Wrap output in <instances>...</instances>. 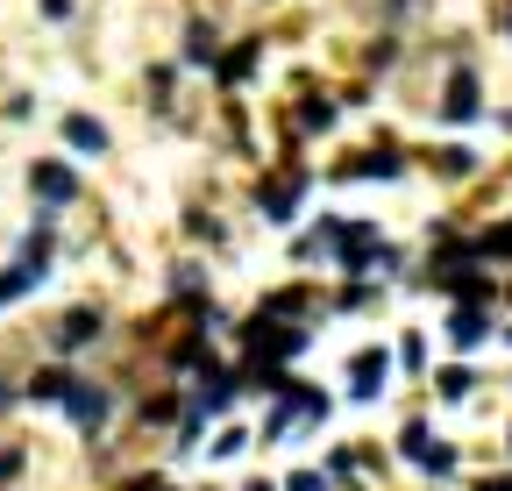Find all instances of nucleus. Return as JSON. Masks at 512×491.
<instances>
[{
	"instance_id": "nucleus-1",
	"label": "nucleus",
	"mask_w": 512,
	"mask_h": 491,
	"mask_svg": "<svg viewBox=\"0 0 512 491\" xmlns=\"http://www.w3.org/2000/svg\"><path fill=\"white\" fill-rule=\"evenodd\" d=\"M29 193H36V200L57 214V207H72V200H79V178L64 171V164H50V157H43V164L29 171Z\"/></svg>"
},
{
	"instance_id": "nucleus-2",
	"label": "nucleus",
	"mask_w": 512,
	"mask_h": 491,
	"mask_svg": "<svg viewBox=\"0 0 512 491\" xmlns=\"http://www.w3.org/2000/svg\"><path fill=\"white\" fill-rule=\"evenodd\" d=\"M64 413H72L86 435H100V420H107V385H86V378H72V392H64Z\"/></svg>"
},
{
	"instance_id": "nucleus-3",
	"label": "nucleus",
	"mask_w": 512,
	"mask_h": 491,
	"mask_svg": "<svg viewBox=\"0 0 512 491\" xmlns=\"http://www.w3.org/2000/svg\"><path fill=\"white\" fill-rule=\"evenodd\" d=\"M86 342H100V314H93V306H72V314L50 328V349L72 356V349H86Z\"/></svg>"
},
{
	"instance_id": "nucleus-4",
	"label": "nucleus",
	"mask_w": 512,
	"mask_h": 491,
	"mask_svg": "<svg viewBox=\"0 0 512 491\" xmlns=\"http://www.w3.org/2000/svg\"><path fill=\"white\" fill-rule=\"evenodd\" d=\"M441 114H448V121H477V114H484V86H477V72H456V79H448Z\"/></svg>"
},
{
	"instance_id": "nucleus-5",
	"label": "nucleus",
	"mask_w": 512,
	"mask_h": 491,
	"mask_svg": "<svg viewBox=\"0 0 512 491\" xmlns=\"http://www.w3.org/2000/svg\"><path fill=\"white\" fill-rule=\"evenodd\" d=\"M384 378H392V356H384V349H363V356L349 363V392H356V399H377Z\"/></svg>"
},
{
	"instance_id": "nucleus-6",
	"label": "nucleus",
	"mask_w": 512,
	"mask_h": 491,
	"mask_svg": "<svg viewBox=\"0 0 512 491\" xmlns=\"http://www.w3.org/2000/svg\"><path fill=\"white\" fill-rule=\"evenodd\" d=\"M484 335H491V314H484L477 299H463L456 314H448V342H456V349H477Z\"/></svg>"
},
{
	"instance_id": "nucleus-7",
	"label": "nucleus",
	"mask_w": 512,
	"mask_h": 491,
	"mask_svg": "<svg viewBox=\"0 0 512 491\" xmlns=\"http://www.w3.org/2000/svg\"><path fill=\"white\" fill-rule=\"evenodd\" d=\"M299 193H306V171H292L285 186H264V193H256V207H264V221H292Z\"/></svg>"
},
{
	"instance_id": "nucleus-8",
	"label": "nucleus",
	"mask_w": 512,
	"mask_h": 491,
	"mask_svg": "<svg viewBox=\"0 0 512 491\" xmlns=\"http://www.w3.org/2000/svg\"><path fill=\"white\" fill-rule=\"evenodd\" d=\"M64 143L86 150V157H100V150H107V129H100L93 114H64Z\"/></svg>"
},
{
	"instance_id": "nucleus-9",
	"label": "nucleus",
	"mask_w": 512,
	"mask_h": 491,
	"mask_svg": "<svg viewBox=\"0 0 512 491\" xmlns=\"http://www.w3.org/2000/svg\"><path fill=\"white\" fill-rule=\"evenodd\" d=\"M349 178H399V157H392V150H370V157L349 164Z\"/></svg>"
},
{
	"instance_id": "nucleus-10",
	"label": "nucleus",
	"mask_w": 512,
	"mask_h": 491,
	"mask_svg": "<svg viewBox=\"0 0 512 491\" xmlns=\"http://www.w3.org/2000/svg\"><path fill=\"white\" fill-rule=\"evenodd\" d=\"M72 392V371H43L36 385H29V399H64Z\"/></svg>"
},
{
	"instance_id": "nucleus-11",
	"label": "nucleus",
	"mask_w": 512,
	"mask_h": 491,
	"mask_svg": "<svg viewBox=\"0 0 512 491\" xmlns=\"http://www.w3.org/2000/svg\"><path fill=\"white\" fill-rule=\"evenodd\" d=\"M434 385H441V399H470V385H477V378H470V371H463V363H456V371H441Z\"/></svg>"
},
{
	"instance_id": "nucleus-12",
	"label": "nucleus",
	"mask_w": 512,
	"mask_h": 491,
	"mask_svg": "<svg viewBox=\"0 0 512 491\" xmlns=\"http://www.w3.org/2000/svg\"><path fill=\"white\" fill-rule=\"evenodd\" d=\"M249 72H256V43H242V50L228 57V65H221V79L235 86V79H249Z\"/></svg>"
},
{
	"instance_id": "nucleus-13",
	"label": "nucleus",
	"mask_w": 512,
	"mask_h": 491,
	"mask_svg": "<svg viewBox=\"0 0 512 491\" xmlns=\"http://www.w3.org/2000/svg\"><path fill=\"white\" fill-rule=\"evenodd\" d=\"M434 157H441V171H448V178H463V171H470V164H477V157H470V150H463V143H448V150H434Z\"/></svg>"
},
{
	"instance_id": "nucleus-14",
	"label": "nucleus",
	"mask_w": 512,
	"mask_h": 491,
	"mask_svg": "<svg viewBox=\"0 0 512 491\" xmlns=\"http://www.w3.org/2000/svg\"><path fill=\"white\" fill-rule=\"evenodd\" d=\"M299 121H306V129H328L335 107H328V100H306V107H299Z\"/></svg>"
},
{
	"instance_id": "nucleus-15",
	"label": "nucleus",
	"mask_w": 512,
	"mask_h": 491,
	"mask_svg": "<svg viewBox=\"0 0 512 491\" xmlns=\"http://www.w3.org/2000/svg\"><path fill=\"white\" fill-rule=\"evenodd\" d=\"M285 491H328V477H320V470H292Z\"/></svg>"
},
{
	"instance_id": "nucleus-16",
	"label": "nucleus",
	"mask_w": 512,
	"mask_h": 491,
	"mask_svg": "<svg viewBox=\"0 0 512 491\" xmlns=\"http://www.w3.org/2000/svg\"><path fill=\"white\" fill-rule=\"evenodd\" d=\"M185 57H192V65H207V57H214V36H207V29H192V43H185Z\"/></svg>"
},
{
	"instance_id": "nucleus-17",
	"label": "nucleus",
	"mask_w": 512,
	"mask_h": 491,
	"mask_svg": "<svg viewBox=\"0 0 512 491\" xmlns=\"http://www.w3.org/2000/svg\"><path fill=\"white\" fill-rule=\"evenodd\" d=\"M242 449H249V435H242V427H228V435L214 442V456H242Z\"/></svg>"
},
{
	"instance_id": "nucleus-18",
	"label": "nucleus",
	"mask_w": 512,
	"mask_h": 491,
	"mask_svg": "<svg viewBox=\"0 0 512 491\" xmlns=\"http://www.w3.org/2000/svg\"><path fill=\"white\" fill-rule=\"evenodd\" d=\"M72 8H79V0H43V15H57V22L72 15Z\"/></svg>"
},
{
	"instance_id": "nucleus-19",
	"label": "nucleus",
	"mask_w": 512,
	"mask_h": 491,
	"mask_svg": "<svg viewBox=\"0 0 512 491\" xmlns=\"http://www.w3.org/2000/svg\"><path fill=\"white\" fill-rule=\"evenodd\" d=\"M15 470H22V456H15V449H0V477H15Z\"/></svg>"
},
{
	"instance_id": "nucleus-20",
	"label": "nucleus",
	"mask_w": 512,
	"mask_h": 491,
	"mask_svg": "<svg viewBox=\"0 0 512 491\" xmlns=\"http://www.w3.org/2000/svg\"><path fill=\"white\" fill-rule=\"evenodd\" d=\"M128 491H171L164 477H136V484H128Z\"/></svg>"
},
{
	"instance_id": "nucleus-21",
	"label": "nucleus",
	"mask_w": 512,
	"mask_h": 491,
	"mask_svg": "<svg viewBox=\"0 0 512 491\" xmlns=\"http://www.w3.org/2000/svg\"><path fill=\"white\" fill-rule=\"evenodd\" d=\"M249 491H278V484H264V477H256V484H249Z\"/></svg>"
},
{
	"instance_id": "nucleus-22",
	"label": "nucleus",
	"mask_w": 512,
	"mask_h": 491,
	"mask_svg": "<svg viewBox=\"0 0 512 491\" xmlns=\"http://www.w3.org/2000/svg\"><path fill=\"white\" fill-rule=\"evenodd\" d=\"M0 406H8V378H0Z\"/></svg>"
}]
</instances>
